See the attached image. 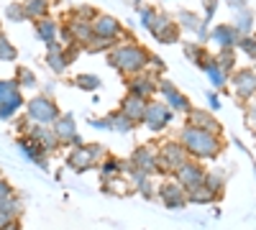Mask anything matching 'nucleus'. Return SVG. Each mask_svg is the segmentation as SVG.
Returning <instances> with one entry per match:
<instances>
[{"instance_id":"58836bf2","label":"nucleus","mask_w":256,"mask_h":230,"mask_svg":"<svg viewBox=\"0 0 256 230\" xmlns=\"http://www.w3.org/2000/svg\"><path fill=\"white\" fill-rule=\"evenodd\" d=\"M169 20H172V15H169V13H164V10H156V15H154V23H152V31H148V33H156V31H162L166 23H169Z\"/></svg>"},{"instance_id":"79ce46f5","label":"nucleus","mask_w":256,"mask_h":230,"mask_svg":"<svg viewBox=\"0 0 256 230\" xmlns=\"http://www.w3.org/2000/svg\"><path fill=\"white\" fill-rule=\"evenodd\" d=\"M90 125H92L95 131H108V115H105V118H92Z\"/></svg>"},{"instance_id":"a878e982","label":"nucleus","mask_w":256,"mask_h":230,"mask_svg":"<svg viewBox=\"0 0 256 230\" xmlns=\"http://www.w3.org/2000/svg\"><path fill=\"white\" fill-rule=\"evenodd\" d=\"M72 85L77 90H82V92H98L102 87V79L98 74H92V72H80V74L72 77Z\"/></svg>"},{"instance_id":"f03ea898","label":"nucleus","mask_w":256,"mask_h":230,"mask_svg":"<svg viewBox=\"0 0 256 230\" xmlns=\"http://www.w3.org/2000/svg\"><path fill=\"white\" fill-rule=\"evenodd\" d=\"M180 143L187 149V154L198 156V159H210L220 151V141L216 138V133H208L195 125H184L180 133Z\"/></svg>"},{"instance_id":"aec40b11","label":"nucleus","mask_w":256,"mask_h":230,"mask_svg":"<svg viewBox=\"0 0 256 230\" xmlns=\"http://www.w3.org/2000/svg\"><path fill=\"white\" fill-rule=\"evenodd\" d=\"M159 197H162V202H164L166 207H182V205L187 202L184 187H182V184H174V182L162 184V187H159Z\"/></svg>"},{"instance_id":"7ed1b4c3","label":"nucleus","mask_w":256,"mask_h":230,"mask_svg":"<svg viewBox=\"0 0 256 230\" xmlns=\"http://www.w3.org/2000/svg\"><path fill=\"white\" fill-rule=\"evenodd\" d=\"M26 118L36 125H54L56 118L62 115L59 105H56V100L46 92H41V95H34L31 100H26Z\"/></svg>"},{"instance_id":"9d476101","label":"nucleus","mask_w":256,"mask_h":230,"mask_svg":"<svg viewBox=\"0 0 256 230\" xmlns=\"http://www.w3.org/2000/svg\"><path fill=\"white\" fill-rule=\"evenodd\" d=\"M159 95H162V102H166L174 113H190L192 110L187 95H182L177 90V85H172L169 79H159Z\"/></svg>"},{"instance_id":"c9c22d12","label":"nucleus","mask_w":256,"mask_h":230,"mask_svg":"<svg viewBox=\"0 0 256 230\" xmlns=\"http://www.w3.org/2000/svg\"><path fill=\"white\" fill-rule=\"evenodd\" d=\"M100 10L95 8V5H74L72 10H70V15L72 18H80V20H90V23H92V20H95V15H98Z\"/></svg>"},{"instance_id":"20e7f679","label":"nucleus","mask_w":256,"mask_h":230,"mask_svg":"<svg viewBox=\"0 0 256 230\" xmlns=\"http://www.w3.org/2000/svg\"><path fill=\"white\" fill-rule=\"evenodd\" d=\"M102 159H105V149L100 143H82V146H77V149H72L67 154V166L72 172L82 174V172L95 169Z\"/></svg>"},{"instance_id":"f8f14e48","label":"nucleus","mask_w":256,"mask_h":230,"mask_svg":"<svg viewBox=\"0 0 256 230\" xmlns=\"http://www.w3.org/2000/svg\"><path fill=\"white\" fill-rule=\"evenodd\" d=\"M92 31L95 36H102V38H113V41L123 38V23L110 13H98L92 20Z\"/></svg>"},{"instance_id":"6ab92c4d","label":"nucleus","mask_w":256,"mask_h":230,"mask_svg":"<svg viewBox=\"0 0 256 230\" xmlns=\"http://www.w3.org/2000/svg\"><path fill=\"white\" fill-rule=\"evenodd\" d=\"M233 87L238 97H254L256 95V69H241L233 77Z\"/></svg>"},{"instance_id":"393cba45","label":"nucleus","mask_w":256,"mask_h":230,"mask_svg":"<svg viewBox=\"0 0 256 230\" xmlns=\"http://www.w3.org/2000/svg\"><path fill=\"white\" fill-rule=\"evenodd\" d=\"M108 131L126 136V133L136 131V123H134V120H128L120 110H113V113H108Z\"/></svg>"},{"instance_id":"cd10ccee","label":"nucleus","mask_w":256,"mask_h":230,"mask_svg":"<svg viewBox=\"0 0 256 230\" xmlns=\"http://www.w3.org/2000/svg\"><path fill=\"white\" fill-rule=\"evenodd\" d=\"M180 33H182V28L177 26V20L172 18V20H169V23H166L162 31H156V33H154V38L159 41V44H177V41H180Z\"/></svg>"},{"instance_id":"412c9836","label":"nucleus","mask_w":256,"mask_h":230,"mask_svg":"<svg viewBox=\"0 0 256 230\" xmlns=\"http://www.w3.org/2000/svg\"><path fill=\"white\" fill-rule=\"evenodd\" d=\"M210 38L216 41V44H218L220 49H233V46L238 44L241 33H238L236 28H233V26H218V28H212Z\"/></svg>"},{"instance_id":"6e6552de","label":"nucleus","mask_w":256,"mask_h":230,"mask_svg":"<svg viewBox=\"0 0 256 230\" xmlns=\"http://www.w3.org/2000/svg\"><path fill=\"white\" fill-rule=\"evenodd\" d=\"M172 118H174V110L166 105V102H162V100H148V105H146V115H144V125L148 131H154V133H159V131H164L169 123H172Z\"/></svg>"},{"instance_id":"7c9ffc66","label":"nucleus","mask_w":256,"mask_h":230,"mask_svg":"<svg viewBox=\"0 0 256 230\" xmlns=\"http://www.w3.org/2000/svg\"><path fill=\"white\" fill-rule=\"evenodd\" d=\"M177 26L180 28H184V31H198L200 26H202V20L192 13V10H180V15H177Z\"/></svg>"},{"instance_id":"c03bdc74","label":"nucleus","mask_w":256,"mask_h":230,"mask_svg":"<svg viewBox=\"0 0 256 230\" xmlns=\"http://www.w3.org/2000/svg\"><path fill=\"white\" fill-rule=\"evenodd\" d=\"M208 102H210V108H218V105H220V100H218L216 92H210V95H208Z\"/></svg>"},{"instance_id":"f3484780","label":"nucleus","mask_w":256,"mask_h":230,"mask_svg":"<svg viewBox=\"0 0 256 230\" xmlns=\"http://www.w3.org/2000/svg\"><path fill=\"white\" fill-rule=\"evenodd\" d=\"M174 174L180 177V184L184 187L187 192H192V190H198V187L205 184V174H202V169H200L198 164H192V161H187L184 166H180Z\"/></svg>"},{"instance_id":"f704fd0d","label":"nucleus","mask_w":256,"mask_h":230,"mask_svg":"<svg viewBox=\"0 0 256 230\" xmlns=\"http://www.w3.org/2000/svg\"><path fill=\"white\" fill-rule=\"evenodd\" d=\"M212 59H216L218 61V64L230 74V69H233V64H236V49H220L216 56H212Z\"/></svg>"},{"instance_id":"ea45409f","label":"nucleus","mask_w":256,"mask_h":230,"mask_svg":"<svg viewBox=\"0 0 256 230\" xmlns=\"http://www.w3.org/2000/svg\"><path fill=\"white\" fill-rule=\"evenodd\" d=\"M146 69H154V72H159V74H164V69H166V64H164V61L152 51V54H148V67Z\"/></svg>"},{"instance_id":"5701e85b","label":"nucleus","mask_w":256,"mask_h":230,"mask_svg":"<svg viewBox=\"0 0 256 230\" xmlns=\"http://www.w3.org/2000/svg\"><path fill=\"white\" fill-rule=\"evenodd\" d=\"M200 69L208 74V79H210L216 87H226V82H228V72H226V69L218 64V61L212 59V56H208V59L202 61V64H200Z\"/></svg>"},{"instance_id":"e433bc0d","label":"nucleus","mask_w":256,"mask_h":230,"mask_svg":"<svg viewBox=\"0 0 256 230\" xmlns=\"http://www.w3.org/2000/svg\"><path fill=\"white\" fill-rule=\"evenodd\" d=\"M154 15H156V8L152 5H138V20L146 31H152V23H154Z\"/></svg>"},{"instance_id":"b1692460","label":"nucleus","mask_w":256,"mask_h":230,"mask_svg":"<svg viewBox=\"0 0 256 230\" xmlns=\"http://www.w3.org/2000/svg\"><path fill=\"white\" fill-rule=\"evenodd\" d=\"M190 125H195V128H202V131H208V133H220V125H218V120L212 118L210 113H205V110H190Z\"/></svg>"},{"instance_id":"0eeeda50","label":"nucleus","mask_w":256,"mask_h":230,"mask_svg":"<svg viewBox=\"0 0 256 230\" xmlns=\"http://www.w3.org/2000/svg\"><path fill=\"white\" fill-rule=\"evenodd\" d=\"M159 79L162 77L154 69L136 72L131 77H126V95H136V97H144V100H152L159 92Z\"/></svg>"},{"instance_id":"bb28decb","label":"nucleus","mask_w":256,"mask_h":230,"mask_svg":"<svg viewBox=\"0 0 256 230\" xmlns=\"http://www.w3.org/2000/svg\"><path fill=\"white\" fill-rule=\"evenodd\" d=\"M24 10L28 20H38V18H46L52 10V0H24Z\"/></svg>"},{"instance_id":"2f4dec72","label":"nucleus","mask_w":256,"mask_h":230,"mask_svg":"<svg viewBox=\"0 0 256 230\" xmlns=\"http://www.w3.org/2000/svg\"><path fill=\"white\" fill-rule=\"evenodd\" d=\"M18 59V49L13 41L0 31V61H16Z\"/></svg>"},{"instance_id":"f257e3e1","label":"nucleus","mask_w":256,"mask_h":230,"mask_svg":"<svg viewBox=\"0 0 256 230\" xmlns=\"http://www.w3.org/2000/svg\"><path fill=\"white\" fill-rule=\"evenodd\" d=\"M148 51L144 44H138V41H118V44L108 51V64L118 72V74H126L131 77L136 72H144L148 67Z\"/></svg>"},{"instance_id":"423d86ee","label":"nucleus","mask_w":256,"mask_h":230,"mask_svg":"<svg viewBox=\"0 0 256 230\" xmlns=\"http://www.w3.org/2000/svg\"><path fill=\"white\" fill-rule=\"evenodd\" d=\"M26 105L24 90L16 79H0V120H13L18 110Z\"/></svg>"},{"instance_id":"4468645a","label":"nucleus","mask_w":256,"mask_h":230,"mask_svg":"<svg viewBox=\"0 0 256 230\" xmlns=\"http://www.w3.org/2000/svg\"><path fill=\"white\" fill-rule=\"evenodd\" d=\"M128 166H131V172H144V174L156 172V151L152 146H138L128 159Z\"/></svg>"},{"instance_id":"39448f33","label":"nucleus","mask_w":256,"mask_h":230,"mask_svg":"<svg viewBox=\"0 0 256 230\" xmlns=\"http://www.w3.org/2000/svg\"><path fill=\"white\" fill-rule=\"evenodd\" d=\"M187 161H190V154H187V149H184L180 141L162 143L159 151H156V172H159V174L177 172L180 166H184Z\"/></svg>"},{"instance_id":"473e14b6","label":"nucleus","mask_w":256,"mask_h":230,"mask_svg":"<svg viewBox=\"0 0 256 230\" xmlns=\"http://www.w3.org/2000/svg\"><path fill=\"white\" fill-rule=\"evenodd\" d=\"M3 15L10 20V23H24V20H28L26 18V10H24V3H8Z\"/></svg>"},{"instance_id":"4c0bfd02","label":"nucleus","mask_w":256,"mask_h":230,"mask_svg":"<svg viewBox=\"0 0 256 230\" xmlns=\"http://www.w3.org/2000/svg\"><path fill=\"white\" fill-rule=\"evenodd\" d=\"M251 23H254V18L248 10H238V18H236V23H233V28H236L238 33H248L251 31Z\"/></svg>"},{"instance_id":"72a5a7b5","label":"nucleus","mask_w":256,"mask_h":230,"mask_svg":"<svg viewBox=\"0 0 256 230\" xmlns=\"http://www.w3.org/2000/svg\"><path fill=\"white\" fill-rule=\"evenodd\" d=\"M184 56H187L190 61H195V64L200 67L202 61L208 59V51L202 49V44H184Z\"/></svg>"},{"instance_id":"2eb2a0df","label":"nucleus","mask_w":256,"mask_h":230,"mask_svg":"<svg viewBox=\"0 0 256 230\" xmlns=\"http://www.w3.org/2000/svg\"><path fill=\"white\" fill-rule=\"evenodd\" d=\"M146 105H148V100H144V97H136V95H123L118 110H120L128 120H134L136 125H144Z\"/></svg>"},{"instance_id":"37998d69","label":"nucleus","mask_w":256,"mask_h":230,"mask_svg":"<svg viewBox=\"0 0 256 230\" xmlns=\"http://www.w3.org/2000/svg\"><path fill=\"white\" fill-rule=\"evenodd\" d=\"M0 230H20V220H10V223H6Z\"/></svg>"},{"instance_id":"4be33fe9","label":"nucleus","mask_w":256,"mask_h":230,"mask_svg":"<svg viewBox=\"0 0 256 230\" xmlns=\"http://www.w3.org/2000/svg\"><path fill=\"white\" fill-rule=\"evenodd\" d=\"M123 169H131L128 166V161H120L116 156H105L100 161V177L102 182H108V179H116V177H123Z\"/></svg>"},{"instance_id":"9b49d317","label":"nucleus","mask_w":256,"mask_h":230,"mask_svg":"<svg viewBox=\"0 0 256 230\" xmlns=\"http://www.w3.org/2000/svg\"><path fill=\"white\" fill-rule=\"evenodd\" d=\"M16 146H18V151H24V156H26L31 164L41 166L44 172L49 169V154L44 151V146L36 143L31 136H18V138H16Z\"/></svg>"},{"instance_id":"c756f323","label":"nucleus","mask_w":256,"mask_h":230,"mask_svg":"<svg viewBox=\"0 0 256 230\" xmlns=\"http://www.w3.org/2000/svg\"><path fill=\"white\" fill-rule=\"evenodd\" d=\"M118 44V41H113V38H102V36H92L90 38V44L88 46H84V51H88V54H100V51H105V54H108L113 46Z\"/></svg>"},{"instance_id":"1a4fd4ad","label":"nucleus","mask_w":256,"mask_h":230,"mask_svg":"<svg viewBox=\"0 0 256 230\" xmlns=\"http://www.w3.org/2000/svg\"><path fill=\"white\" fill-rule=\"evenodd\" d=\"M54 131H56L62 146H72V149H77V146L84 143L82 136H80V131H77V120H74L72 113H62L56 118V123H54Z\"/></svg>"},{"instance_id":"a19ab883","label":"nucleus","mask_w":256,"mask_h":230,"mask_svg":"<svg viewBox=\"0 0 256 230\" xmlns=\"http://www.w3.org/2000/svg\"><path fill=\"white\" fill-rule=\"evenodd\" d=\"M13 195H16V190L10 187V182L0 177V202H3V200H8V197H13Z\"/></svg>"},{"instance_id":"ddd939ff","label":"nucleus","mask_w":256,"mask_h":230,"mask_svg":"<svg viewBox=\"0 0 256 230\" xmlns=\"http://www.w3.org/2000/svg\"><path fill=\"white\" fill-rule=\"evenodd\" d=\"M62 28L70 33V38L74 41V44H80V46H82V51H84V46L90 44V38L95 36L90 20H80V18H72V15L62 23Z\"/></svg>"},{"instance_id":"a211bd4d","label":"nucleus","mask_w":256,"mask_h":230,"mask_svg":"<svg viewBox=\"0 0 256 230\" xmlns=\"http://www.w3.org/2000/svg\"><path fill=\"white\" fill-rule=\"evenodd\" d=\"M44 61H46V67L52 69V74H64L67 72V67H70V59H67V51H64V46L59 44H52V46H46V54H44Z\"/></svg>"},{"instance_id":"a18cd8bd","label":"nucleus","mask_w":256,"mask_h":230,"mask_svg":"<svg viewBox=\"0 0 256 230\" xmlns=\"http://www.w3.org/2000/svg\"><path fill=\"white\" fill-rule=\"evenodd\" d=\"M226 3H228V5H233V8H238V5L244 3V0H226Z\"/></svg>"},{"instance_id":"c85d7f7f","label":"nucleus","mask_w":256,"mask_h":230,"mask_svg":"<svg viewBox=\"0 0 256 230\" xmlns=\"http://www.w3.org/2000/svg\"><path fill=\"white\" fill-rule=\"evenodd\" d=\"M13 79L18 82V87H20V90H36V87H38V77H36L28 67H18Z\"/></svg>"},{"instance_id":"dca6fc26","label":"nucleus","mask_w":256,"mask_h":230,"mask_svg":"<svg viewBox=\"0 0 256 230\" xmlns=\"http://www.w3.org/2000/svg\"><path fill=\"white\" fill-rule=\"evenodd\" d=\"M59 23L52 18V15H46V18H38V20H34V36H36V41H41L44 46H52V44H56L59 41Z\"/></svg>"}]
</instances>
